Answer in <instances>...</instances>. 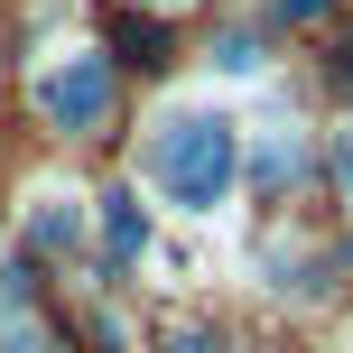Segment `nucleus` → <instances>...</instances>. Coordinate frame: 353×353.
Listing matches in <instances>:
<instances>
[{"label": "nucleus", "instance_id": "0eeeda50", "mask_svg": "<svg viewBox=\"0 0 353 353\" xmlns=\"http://www.w3.org/2000/svg\"><path fill=\"white\" fill-rule=\"evenodd\" d=\"M214 65H223V74H251V65H261V47H251V37H223V47H214Z\"/></svg>", "mask_w": 353, "mask_h": 353}, {"label": "nucleus", "instance_id": "f257e3e1", "mask_svg": "<svg viewBox=\"0 0 353 353\" xmlns=\"http://www.w3.org/2000/svg\"><path fill=\"white\" fill-rule=\"evenodd\" d=\"M232 121L223 112H168L159 121V140H149V176L176 195L186 214H205V205H223V186H232Z\"/></svg>", "mask_w": 353, "mask_h": 353}, {"label": "nucleus", "instance_id": "39448f33", "mask_svg": "<svg viewBox=\"0 0 353 353\" xmlns=\"http://www.w3.org/2000/svg\"><path fill=\"white\" fill-rule=\"evenodd\" d=\"M103 232H112V251H149V214H140V195H103Z\"/></svg>", "mask_w": 353, "mask_h": 353}, {"label": "nucleus", "instance_id": "9b49d317", "mask_svg": "<svg viewBox=\"0 0 353 353\" xmlns=\"http://www.w3.org/2000/svg\"><path fill=\"white\" fill-rule=\"evenodd\" d=\"M149 10H186V0H149Z\"/></svg>", "mask_w": 353, "mask_h": 353}, {"label": "nucleus", "instance_id": "1a4fd4ad", "mask_svg": "<svg viewBox=\"0 0 353 353\" xmlns=\"http://www.w3.org/2000/svg\"><path fill=\"white\" fill-rule=\"evenodd\" d=\"M335 176H344V186H353V130H344V149H335Z\"/></svg>", "mask_w": 353, "mask_h": 353}, {"label": "nucleus", "instance_id": "6e6552de", "mask_svg": "<svg viewBox=\"0 0 353 353\" xmlns=\"http://www.w3.org/2000/svg\"><path fill=\"white\" fill-rule=\"evenodd\" d=\"M325 10V0H279V19H316Z\"/></svg>", "mask_w": 353, "mask_h": 353}, {"label": "nucleus", "instance_id": "f03ea898", "mask_svg": "<svg viewBox=\"0 0 353 353\" xmlns=\"http://www.w3.org/2000/svg\"><path fill=\"white\" fill-rule=\"evenodd\" d=\"M28 103L47 112L56 130H103V112H112V65H103L93 47H74V56H56V65L28 84Z\"/></svg>", "mask_w": 353, "mask_h": 353}, {"label": "nucleus", "instance_id": "9d476101", "mask_svg": "<svg viewBox=\"0 0 353 353\" xmlns=\"http://www.w3.org/2000/svg\"><path fill=\"white\" fill-rule=\"evenodd\" d=\"M335 74H344V93H353V47H344V65H335Z\"/></svg>", "mask_w": 353, "mask_h": 353}, {"label": "nucleus", "instance_id": "423d86ee", "mask_svg": "<svg viewBox=\"0 0 353 353\" xmlns=\"http://www.w3.org/2000/svg\"><path fill=\"white\" fill-rule=\"evenodd\" d=\"M168 353H232V335L205 325V316H186V325H168Z\"/></svg>", "mask_w": 353, "mask_h": 353}, {"label": "nucleus", "instance_id": "7ed1b4c3", "mask_svg": "<svg viewBox=\"0 0 353 353\" xmlns=\"http://www.w3.org/2000/svg\"><path fill=\"white\" fill-rule=\"evenodd\" d=\"M74 232H84V214H74V195H65V186H47V195H28V242H47V251H65Z\"/></svg>", "mask_w": 353, "mask_h": 353}, {"label": "nucleus", "instance_id": "20e7f679", "mask_svg": "<svg viewBox=\"0 0 353 353\" xmlns=\"http://www.w3.org/2000/svg\"><path fill=\"white\" fill-rule=\"evenodd\" d=\"M112 47H121L130 65H168V37H159L149 10H121V19H112Z\"/></svg>", "mask_w": 353, "mask_h": 353}]
</instances>
